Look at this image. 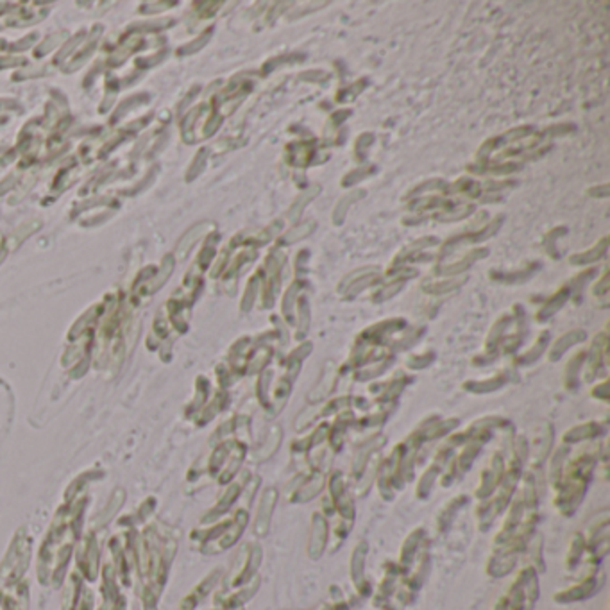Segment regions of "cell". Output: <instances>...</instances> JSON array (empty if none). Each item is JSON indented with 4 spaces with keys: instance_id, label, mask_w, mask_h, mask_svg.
<instances>
[{
    "instance_id": "5b68a950",
    "label": "cell",
    "mask_w": 610,
    "mask_h": 610,
    "mask_svg": "<svg viewBox=\"0 0 610 610\" xmlns=\"http://www.w3.org/2000/svg\"><path fill=\"white\" fill-rule=\"evenodd\" d=\"M580 338H584V333H582V331H573V333H569L567 337H564L562 340H560V342L555 346V355H551V360L558 358V356L562 355V351L566 349L567 346H571L573 342H578Z\"/></svg>"
},
{
    "instance_id": "8992f818",
    "label": "cell",
    "mask_w": 610,
    "mask_h": 610,
    "mask_svg": "<svg viewBox=\"0 0 610 610\" xmlns=\"http://www.w3.org/2000/svg\"><path fill=\"white\" fill-rule=\"evenodd\" d=\"M364 553H365V546L360 544L358 550L355 551V557H353V566H351V573L355 576V580L360 582L362 578V567H364Z\"/></svg>"
},
{
    "instance_id": "277c9868",
    "label": "cell",
    "mask_w": 610,
    "mask_h": 610,
    "mask_svg": "<svg viewBox=\"0 0 610 610\" xmlns=\"http://www.w3.org/2000/svg\"><path fill=\"white\" fill-rule=\"evenodd\" d=\"M598 432H600V428H598L596 425H585L584 428H576V429H573V432H569L566 435V442L569 441V442H576V441H580V438H587V437H594V435H598Z\"/></svg>"
},
{
    "instance_id": "6da1fadb",
    "label": "cell",
    "mask_w": 610,
    "mask_h": 610,
    "mask_svg": "<svg viewBox=\"0 0 610 610\" xmlns=\"http://www.w3.org/2000/svg\"><path fill=\"white\" fill-rule=\"evenodd\" d=\"M539 589H537L535 573L526 569L515 580L514 587L508 589V594L499 602L496 610H530L533 607Z\"/></svg>"
},
{
    "instance_id": "7a4b0ae2",
    "label": "cell",
    "mask_w": 610,
    "mask_h": 610,
    "mask_svg": "<svg viewBox=\"0 0 610 610\" xmlns=\"http://www.w3.org/2000/svg\"><path fill=\"white\" fill-rule=\"evenodd\" d=\"M324 541H326V523L319 514H315L313 515V523H312V537H310V555H312L313 558H317L320 553H322Z\"/></svg>"
},
{
    "instance_id": "3957f363",
    "label": "cell",
    "mask_w": 610,
    "mask_h": 610,
    "mask_svg": "<svg viewBox=\"0 0 610 610\" xmlns=\"http://www.w3.org/2000/svg\"><path fill=\"white\" fill-rule=\"evenodd\" d=\"M277 494L276 490L270 489L268 492H265L264 501L260 506V514H258V523H256V530H258V535H264L268 528V519H270V514L274 510V503H276Z\"/></svg>"
}]
</instances>
